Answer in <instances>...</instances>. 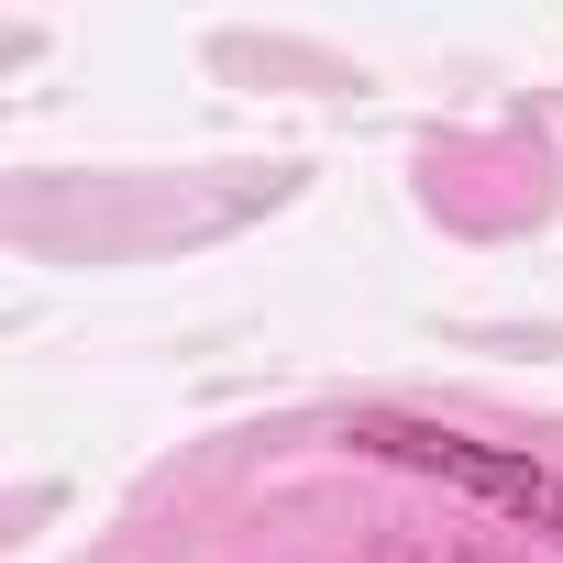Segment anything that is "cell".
I'll return each instance as SVG.
<instances>
[{"label":"cell","instance_id":"6da1fadb","mask_svg":"<svg viewBox=\"0 0 563 563\" xmlns=\"http://www.w3.org/2000/svg\"><path fill=\"white\" fill-rule=\"evenodd\" d=\"M354 442L387 453V464L453 475V486H475V497H497V508H519V519H541V530L563 541V475H541L530 453H486V442H464V431H409V420H354Z\"/></svg>","mask_w":563,"mask_h":563}]
</instances>
